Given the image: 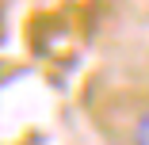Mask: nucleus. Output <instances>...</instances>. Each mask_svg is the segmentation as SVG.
<instances>
[{"instance_id": "1", "label": "nucleus", "mask_w": 149, "mask_h": 145, "mask_svg": "<svg viewBox=\"0 0 149 145\" xmlns=\"http://www.w3.org/2000/svg\"><path fill=\"white\" fill-rule=\"evenodd\" d=\"M134 145H149V111L138 119V126H134Z\"/></svg>"}]
</instances>
